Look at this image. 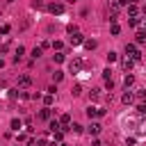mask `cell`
I'll return each mask as SVG.
<instances>
[{
    "mask_svg": "<svg viewBox=\"0 0 146 146\" xmlns=\"http://www.w3.org/2000/svg\"><path fill=\"white\" fill-rule=\"evenodd\" d=\"M103 78H105V82H107V80H112V71H110V68H105V71H103Z\"/></svg>",
    "mask_w": 146,
    "mask_h": 146,
    "instance_id": "31",
    "label": "cell"
},
{
    "mask_svg": "<svg viewBox=\"0 0 146 146\" xmlns=\"http://www.w3.org/2000/svg\"><path fill=\"white\" fill-rule=\"evenodd\" d=\"M57 121H59L62 130H68V128H71V123H73V121H71V114H62V116H59Z\"/></svg>",
    "mask_w": 146,
    "mask_h": 146,
    "instance_id": "5",
    "label": "cell"
},
{
    "mask_svg": "<svg viewBox=\"0 0 146 146\" xmlns=\"http://www.w3.org/2000/svg\"><path fill=\"white\" fill-rule=\"evenodd\" d=\"M71 94H73V96H80V94H82V87H80V84H73Z\"/></svg>",
    "mask_w": 146,
    "mask_h": 146,
    "instance_id": "25",
    "label": "cell"
},
{
    "mask_svg": "<svg viewBox=\"0 0 146 146\" xmlns=\"http://www.w3.org/2000/svg\"><path fill=\"white\" fill-rule=\"evenodd\" d=\"M132 64H135V59H130V57H125V59H121V66H123L125 71H130V68H132Z\"/></svg>",
    "mask_w": 146,
    "mask_h": 146,
    "instance_id": "11",
    "label": "cell"
},
{
    "mask_svg": "<svg viewBox=\"0 0 146 146\" xmlns=\"http://www.w3.org/2000/svg\"><path fill=\"white\" fill-rule=\"evenodd\" d=\"M110 7H112V14L116 16V11L121 9V0H112V2H110Z\"/></svg>",
    "mask_w": 146,
    "mask_h": 146,
    "instance_id": "16",
    "label": "cell"
},
{
    "mask_svg": "<svg viewBox=\"0 0 146 146\" xmlns=\"http://www.w3.org/2000/svg\"><path fill=\"white\" fill-rule=\"evenodd\" d=\"M52 59H55L57 64H62V62L66 59V55H64V52H55V55H52Z\"/></svg>",
    "mask_w": 146,
    "mask_h": 146,
    "instance_id": "18",
    "label": "cell"
},
{
    "mask_svg": "<svg viewBox=\"0 0 146 146\" xmlns=\"http://www.w3.org/2000/svg\"><path fill=\"white\" fill-rule=\"evenodd\" d=\"M121 100H123V103H125V105H130V103H132V100H135V94H132V91H125V94H123V98H121Z\"/></svg>",
    "mask_w": 146,
    "mask_h": 146,
    "instance_id": "12",
    "label": "cell"
},
{
    "mask_svg": "<svg viewBox=\"0 0 146 146\" xmlns=\"http://www.w3.org/2000/svg\"><path fill=\"white\" fill-rule=\"evenodd\" d=\"M59 146H66V144H59Z\"/></svg>",
    "mask_w": 146,
    "mask_h": 146,
    "instance_id": "41",
    "label": "cell"
},
{
    "mask_svg": "<svg viewBox=\"0 0 146 146\" xmlns=\"http://www.w3.org/2000/svg\"><path fill=\"white\" fill-rule=\"evenodd\" d=\"M82 64H84L82 57H73L71 64H68V71H71V73H80V71H82Z\"/></svg>",
    "mask_w": 146,
    "mask_h": 146,
    "instance_id": "2",
    "label": "cell"
},
{
    "mask_svg": "<svg viewBox=\"0 0 146 146\" xmlns=\"http://www.w3.org/2000/svg\"><path fill=\"white\" fill-rule=\"evenodd\" d=\"M105 114V110H100V107H96V105H89L87 107V116L89 119H96V116H103Z\"/></svg>",
    "mask_w": 146,
    "mask_h": 146,
    "instance_id": "4",
    "label": "cell"
},
{
    "mask_svg": "<svg viewBox=\"0 0 146 146\" xmlns=\"http://www.w3.org/2000/svg\"><path fill=\"white\" fill-rule=\"evenodd\" d=\"M32 7H34V9H41V7H43V2H41V0H34V2H32Z\"/></svg>",
    "mask_w": 146,
    "mask_h": 146,
    "instance_id": "37",
    "label": "cell"
},
{
    "mask_svg": "<svg viewBox=\"0 0 146 146\" xmlns=\"http://www.w3.org/2000/svg\"><path fill=\"white\" fill-rule=\"evenodd\" d=\"M30 84H32V78H30V75H21V78H18V87H21V89H25V87H30Z\"/></svg>",
    "mask_w": 146,
    "mask_h": 146,
    "instance_id": "7",
    "label": "cell"
},
{
    "mask_svg": "<svg viewBox=\"0 0 146 146\" xmlns=\"http://www.w3.org/2000/svg\"><path fill=\"white\" fill-rule=\"evenodd\" d=\"M80 43H84V36H82L80 32H75V34H71V46H80Z\"/></svg>",
    "mask_w": 146,
    "mask_h": 146,
    "instance_id": "6",
    "label": "cell"
},
{
    "mask_svg": "<svg viewBox=\"0 0 146 146\" xmlns=\"http://www.w3.org/2000/svg\"><path fill=\"white\" fill-rule=\"evenodd\" d=\"M52 48H55L57 52H62V48H64V43H62V41H55V43H52Z\"/></svg>",
    "mask_w": 146,
    "mask_h": 146,
    "instance_id": "30",
    "label": "cell"
},
{
    "mask_svg": "<svg viewBox=\"0 0 146 146\" xmlns=\"http://www.w3.org/2000/svg\"><path fill=\"white\" fill-rule=\"evenodd\" d=\"M62 78H64V73H62V71H55V73H52V80H55V84H57V82H62Z\"/></svg>",
    "mask_w": 146,
    "mask_h": 146,
    "instance_id": "23",
    "label": "cell"
},
{
    "mask_svg": "<svg viewBox=\"0 0 146 146\" xmlns=\"http://www.w3.org/2000/svg\"><path fill=\"white\" fill-rule=\"evenodd\" d=\"M48 128H50L52 132H57V130H62V125H59V121H57V119H52V121H48Z\"/></svg>",
    "mask_w": 146,
    "mask_h": 146,
    "instance_id": "14",
    "label": "cell"
},
{
    "mask_svg": "<svg viewBox=\"0 0 146 146\" xmlns=\"http://www.w3.org/2000/svg\"><path fill=\"white\" fill-rule=\"evenodd\" d=\"M128 23H130L132 27H137V25H139V18H137V16H130V18H128Z\"/></svg>",
    "mask_w": 146,
    "mask_h": 146,
    "instance_id": "26",
    "label": "cell"
},
{
    "mask_svg": "<svg viewBox=\"0 0 146 146\" xmlns=\"http://www.w3.org/2000/svg\"><path fill=\"white\" fill-rule=\"evenodd\" d=\"M48 11H50L52 16H59V14H64V5H62V2H50V5H48Z\"/></svg>",
    "mask_w": 146,
    "mask_h": 146,
    "instance_id": "3",
    "label": "cell"
},
{
    "mask_svg": "<svg viewBox=\"0 0 146 146\" xmlns=\"http://www.w3.org/2000/svg\"><path fill=\"white\" fill-rule=\"evenodd\" d=\"M128 14H130V16H137V14H139L137 5H128Z\"/></svg>",
    "mask_w": 146,
    "mask_h": 146,
    "instance_id": "21",
    "label": "cell"
},
{
    "mask_svg": "<svg viewBox=\"0 0 146 146\" xmlns=\"http://www.w3.org/2000/svg\"><path fill=\"white\" fill-rule=\"evenodd\" d=\"M9 125H11V130H16V132H18V130L23 128V121H21V119H11V123H9Z\"/></svg>",
    "mask_w": 146,
    "mask_h": 146,
    "instance_id": "13",
    "label": "cell"
},
{
    "mask_svg": "<svg viewBox=\"0 0 146 146\" xmlns=\"http://www.w3.org/2000/svg\"><path fill=\"white\" fill-rule=\"evenodd\" d=\"M110 32H112V34H114V36H116V34H119V32H121V27H119V25H116V23H112V27H110Z\"/></svg>",
    "mask_w": 146,
    "mask_h": 146,
    "instance_id": "27",
    "label": "cell"
},
{
    "mask_svg": "<svg viewBox=\"0 0 146 146\" xmlns=\"http://www.w3.org/2000/svg\"><path fill=\"white\" fill-rule=\"evenodd\" d=\"M87 132H89V135H94V137H96V135H98V132H100V123H96V121H91V123H89V128H87Z\"/></svg>",
    "mask_w": 146,
    "mask_h": 146,
    "instance_id": "8",
    "label": "cell"
},
{
    "mask_svg": "<svg viewBox=\"0 0 146 146\" xmlns=\"http://www.w3.org/2000/svg\"><path fill=\"white\" fill-rule=\"evenodd\" d=\"M39 116H41V119H46V121H52V110H50V107H43Z\"/></svg>",
    "mask_w": 146,
    "mask_h": 146,
    "instance_id": "10",
    "label": "cell"
},
{
    "mask_svg": "<svg viewBox=\"0 0 146 146\" xmlns=\"http://www.w3.org/2000/svg\"><path fill=\"white\" fill-rule=\"evenodd\" d=\"M9 30H11L9 25H2V27H0V34H9Z\"/></svg>",
    "mask_w": 146,
    "mask_h": 146,
    "instance_id": "36",
    "label": "cell"
},
{
    "mask_svg": "<svg viewBox=\"0 0 146 146\" xmlns=\"http://www.w3.org/2000/svg\"><path fill=\"white\" fill-rule=\"evenodd\" d=\"M34 144H36V146H46L48 141H46V137H36V139H34Z\"/></svg>",
    "mask_w": 146,
    "mask_h": 146,
    "instance_id": "29",
    "label": "cell"
},
{
    "mask_svg": "<svg viewBox=\"0 0 146 146\" xmlns=\"http://www.w3.org/2000/svg\"><path fill=\"white\" fill-rule=\"evenodd\" d=\"M66 32H68V34H75L78 27H75V25H66Z\"/></svg>",
    "mask_w": 146,
    "mask_h": 146,
    "instance_id": "33",
    "label": "cell"
},
{
    "mask_svg": "<svg viewBox=\"0 0 146 146\" xmlns=\"http://www.w3.org/2000/svg\"><path fill=\"white\" fill-rule=\"evenodd\" d=\"M50 46H52V43H50V41H43V43H41V46H39V48H41V50H46V48H50Z\"/></svg>",
    "mask_w": 146,
    "mask_h": 146,
    "instance_id": "38",
    "label": "cell"
},
{
    "mask_svg": "<svg viewBox=\"0 0 146 146\" xmlns=\"http://www.w3.org/2000/svg\"><path fill=\"white\" fill-rule=\"evenodd\" d=\"M23 55H25V48H23V46H18V48H16V55H14V59H11V62H14V64H18Z\"/></svg>",
    "mask_w": 146,
    "mask_h": 146,
    "instance_id": "9",
    "label": "cell"
},
{
    "mask_svg": "<svg viewBox=\"0 0 146 146\" xmlns=\"http://www.w3.org/2000/svg\"><path fill=\"white\" fill-rule=\"evenodd\" d=\"M123 84H125V89L132 87V84H135V78H132V75H125V78H123Z\"/></svg>",
    "mask_w": 146,
    "mask_h": 146,
    "instance_id": "19",
    "label": "cell"
},
{
    "mask_svg": "<svg viewBox=\"0 0 146 146\" xmlns=\"http://www.w3.org/2000/svg\"><path fill=\"white\" fill-rule=\"evenodd\" d=\"M125 52H128V57H130V59H135V62H139V59H141V52H139V48H137L135 43H125Z\"/></svg>",
    "mask_w": 146,
    "mask_h": 146,
    "instance_id": "1",
    "label": "cell"
},
{
    "mask_svg": "<svg viewBox=\"0 0 146 146\" xmlns=\"http://www.w3.org/2000/svg\"><path fill=\"white\" fill-rule=\"evenodd\" d=\"M68 2H75V0H68Z\"/></svg>",
    "mask_w": 146,
    "mask_h": 146,
    "instance_id": "42",
    "label": "cell"
},
{
    "mask_svg": "<svg viewBox=\"0 0 146 146\" xmlns=\"http://www.w3.org/2000/svg\"><path fill=\"white\" fill-rule=\"evenodd\" d=\"M116 59H119V55L110 50V52H107V64H112V62H116Z\"/></svg>",
    "mask_w": 146,
    "mask_h": 146,
    "instance_id": "22",
    "label": "cell"
},
{
    "mask_svg": "<svg viewBox=\"0 0 146 146\" xmlns=\"http://www.w3.org/2000/svg\"><path fill=\"white\" fill-rule=\"evenodd\" d=\"M137 112H139V114H146V103H139V105H137Z\"/></svg>",
    "mask_w": 146,
    "mask_h": 146,
    "instance_id": "32",
    "label": "cell"
},
{
    "mask_svg": "<svg viewBox=\"0 0 146 146\" xmlns=\"http://www.w3.org/2000/svg\"><path fill=\"white\" fill-rule=\"evenodd\" d=\"M91 98H94V100L100 98V89H91Z\"/></svg>",
    "mask_w": 146,
    "mask_h": 146,
    "instance_id": "34",
    "label": "cell"
},
{
    "mask_svg": "<svg viewBox=\"0 0 146 146\" xmlns=\"http://www.w3.org/2000/svg\"><path fill=\"white\" fill-rule=\"evenodd\" d=\"M41 52H43L41 48H34V50H32V59H39V57H41Z\"/></svg>",
    "mask_w": 146,
    "mask_h": 146,
    "instance_id": "28",
    "label": "cell"
},
{
    "mask_svg": "<svg viewBox=\"0 0 146 146\" xmlns=\"http://www.w3.org/2000/svg\"><path fill=\"white\" fill-rule=\"evenodd\" d=\"M96 46H98V43H96V39H84V48H87V50H94Z\"/></svg>",
    "mask_w": 146,
    "mask_h": 146,
    "instance_id": "15",
    "label": "cell"
},
{
    "mask_svg": "<svg viewBox=\"0 0 146 146\" xmlns=\"http://www.w3.org/2000/svg\"><path fill=\"white\" fill-rule=\"evenodd\" d=\"M9 2H16V0H9Z\"/></svg>",
    "mask_w": 146,
    "mask_h": 146,
    "instance_id": "43",
    "label": "cell"
},
{
    "mask_svg": "<svg viewBox=\"0 0 146 146\" xmlns=\"http://www.w3.org/2000/svg\"><path fill=\"white\" fill-rule=\"evenodd\" d=\"M135 36H137V39H135V41H137V43H139V46H141V43H146V32H144V30H141V32H137V34H135Z\"/></svg>",
    "mask_w": 146,
    "mask_h": 146,
    "instance_id": "17",
    "label": "cell"
},
{
    "mask_svg": "<svg viewBox=\"0 0 146 146\" xmlns=\"http://www.w3.org/2000/svg\"><path fill=\"white\" fill-rule=\"evenodd\" d=\"M52 135H55V139H57V141H62V137H64V130H57V132H52Z\"/></svg>",
    "mask_w": 146,
    "mask_h": 146,
    "instance_id": "35",
    "label": "cell"
},
{
    "mask_svg": "<svg viewBox=\"0 0 146 146\" xmlns=\"http://www.w3.org/2000/svg\"><path fill=\"white\" fill-rule=\"evenodd\" d=\"M135 96H137V98H146V91H144V89H139V91H137Z\"/></svg>",
    "mask_w": 146,
    "mask_h": 146,
    "instance_id": "39",
    "label": "cell"
},
{
    "mask_svg": "<svg viewBox=\"0 0 146 146\" xmlns=\"http://www.w3.org/2000/svg\"><path fill=\"white\" fill-rule=\"evenodd\" d=\"M2 66H5V59H2V57H0V68H2Z\"/></svg>",
    "mask_w": 146,
    "mask_h": 146,
    "instance_id": "40",
    "label": "cell"
},
{
    "mask_svg": "<svg viewBox=\"0 0 146 146\" xmlns=\"http://www.w3.org/2000/svg\"><path fill=\"white\" fill-rule=\"evenodd\" d=\"M52 100H55V96H52V94H46V96H43V103H46V107H50V105H52Z\"/></svg>",
    "mask_w": 146,
    "mask_h": 146,
    "instance_id": "20",
    "label": "cell"
},
{
    "mask_svg": "<svg viewBox=\"0 0 146 146\" xmlns=\"http://www.w3.org/2000/svg\"><path fill=\"white\" fill-rule=\"evenodd\" d=\"M68 130H73L75 135H80V132H82V125H80V123H71V128H68Z\"/></svg>",
    "mask_w": 146,
    "mask_h": 146,
    "instance_id": "24",
    "label": "cell"
}]
</instances>
